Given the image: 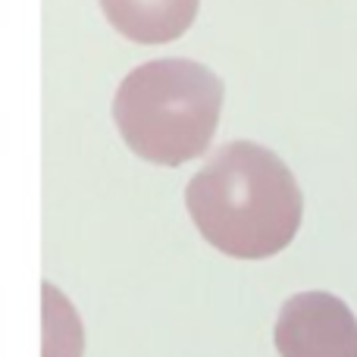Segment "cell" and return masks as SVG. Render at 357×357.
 Wrapping results in <instances>:
<instances>
[{"label":"cell","mask_w":357,"mask_h":357,"mask_svg":"<svg viewBox=\"0 0 357 357\" xmlns=\"http://www.w3.org/2000/svg\"><path fill=\"white\" fill-rule=\"evenodd\" d=\"M197 232L238 260H264L291 245L304 201L291 169L251 142L222 144L185 188Z\"/></svg>","instance_id":"obj_1"},{"label":"cell","mask_w":357,"mask_h":357,"mask_svg":"<svg viewBox=\"0 0 357 357\" xmlns=\"http://www.w3.org/2000/svg\"><path fill=\"white\" fill-rule=\"evenodd\" d=\"M222 82L195 60H154L132 69L113 98L123 142L142 160L178 167L213 142Z\"/></svg>","instance_id":"obj_2"},{"label":"cell","mask_w":357,"mask_h":357,"mask_svg":"<svg viewBox=\"0 0 357 357\" xmlns=\"http://www.w3.org/2000/svg\"><path fill=\"white\" fill-rule=\"evenodd\" d=\"M110 25L135 44H167L191 29L197 0H100Z\"/></svg>","instance_id":"obj_4"},{"label":"cell","mask_w":357,"mask_h":357,"mask_svg":"<svg viewBox=\"0 0 357 357\" xmlns=\"http://www.w3.org/2000/svg\"><path fill=\"white\" fill-rule=\"evenodd\" d=\"M273 339L279 357H357V320L342 298L304 291L282 304Z\"/></svg>","instance_id":"obj_3"},{"label":"cell","mask_w":357,"mask_h":357,"mask_svg":"<svg viewBox=\"0 0 357 357\" xmlns=\"http://www.w3.org/2000/svg\"><path fill=\"white\" fill-rule=\"evenodd\" d=\"M44 357H82V326L63 295L44 285Z\"/></svg>","instance_id":"obj_5"}]
</instances>
